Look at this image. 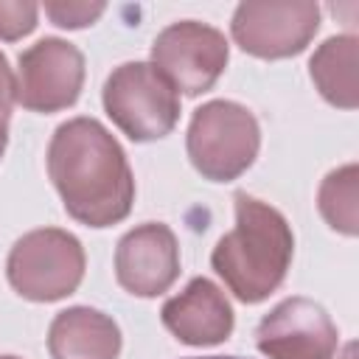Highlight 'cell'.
<instances>
[{"label": "cell", "instance_id": "6da1fadb", "mask_svg": "<svg viewBox=\"0 0 359 359\" xmlns=\"http://www.w3.org/2000/svg\"><path fill=\"white\" fill-rule=\"evenodd\" d=\"M48 174L65 210L90 224L107 227L132 210L135 180L118 140L93 118L62 123L48 149Z\"/></svg>", "mask_w": 359, "mask_h": 359}, {"label": "cell", "instance_id": "7a4b0ae2", "mask_svg": "<svg viewBox=\"0 0 359 359\" xmlns=\"http://www.w3.org/2000/svg\"><path fill=\"white\" fill-rule=\"evenodd\" d=\"M292 247L294 238L286 219L241 191L236 194V227L216 244L210 261L238 300L258 303L283 283Z\"/></svg>", "mask_w": 359, "mask_h": 359}, {"label": "cell", "instance_id": "3957f363", "mask_svg": "<svg viewBox=\"0 0 359 359\" xmlns=\"http://www.w3.org/2000/svg\"><path fill=\"white\" fill-rule=\"evenodd\" d=\"M261 146L255 115L233 101H210L194 112L188 126V157L194 168L216 182L244 174Z\"/></svg>", "mask_w": 359, "mask_h": 359}, {"label": "cell", "instance_id": "277c9868", "mask_svg": "<svg viewBox=\"0 0 359 359\" xmlns=\"http://www.w3.org/2000/svg\"><path fill=\"white\" fill-rule=\"evenodd\" d=\"M109 118L132 140L165 137L180 118V98L171 81L146 62H126L104 84Z\"/></svg>", "mask_w": 359, "mask_h": 359}, {"label": "cell", "instance_id": "5b68a950", "mask_svg": "<svg viewBox=\"0 0 359 359\" xmlns=\"http://www.w3.org/2000/svg\"><path fill=\"white\" fill-rule=\"evenodd\" d=\"M84 278V250L76 236L56 227L25 233L8 255L11 286L36 303H50L76 292Z\"/></svg>", "mask_w": 359, "mask_h": 359}, {"label": "cell", "instance_id": "8992f818", "mask_svg": "<svg viewBox=\"0 0 359 359\" xmlns=\"http://www.w3.org/2000/svg\"><path fill=\"white\" fill-rule=\"evenodd\" d=\"M320 8L311 0H250L233 14L236 42L261 59L300 53L317 34Z\"/></svg>", "mask_w": 359, "mask_h": 359}, {"label": "cell", "instance_id": "52a82bcc", "mask_svg": "<svg viewBox=\"0 0 359 359\" xmlns=\"http://www.w3.org/2000/svg\"><path fill=\"white\" fill-rule=\"evenodd\" d=\"M154 67L185 95H199L216 84L227 65V39L222 31L185 20L174 22L151 45Z\"/></svg>", "mask_w": 359, "mask_h": 359}, {"label": "cell", "instance_id": "ba28073f", "mask_svg": "<svg viewBox=\"0 0 359 359\" xmlns=\"http://www.w3.org/2000/svg\"><path fill=\"white\" fill-rule=\"evenodd\" d=\"M14 101L34 112H56L70 107L84 81V56L65 39H39L20 56L14 76Z\"/></svg>", "mask_w": 359, "mask_h": 359}, {"label": "cell", "instance_id": "9c48e42d", "mask_svg": "<svg viewBox=\"0 0 359 359\" xmlns=\"http://www.w3.org/2000/svg\"><path fill=\"white\" fill-rule=\"evenodd\" d=\"M258 348L269 359H331L337 325L325 309L309 297L278 303L258 325Z\"/></svg>", "mask_w": 359, "mask_h": 359}, {"label": "cell", "instance_id": "30bf717a", "mask_svg": "<svg viewBox=\"0 0 359 359\" xmlns=\"http://www.w3.org/2000/svg\"><path fill=\"white\" fill-rule=\"evenodd\" d=\"M115 275L118 283L137 297L165 292L180 275V250L174 233L157 222L129 230L115 252Z\"/></svg>", "mask_w": 359, "mask_h": 359}, {"label": "cell", "instance_id": "8fae6325", "mask_svg": "<svg viewBox=\"0 0 359 359\" xmlns=\"http://www.w3.org/2000/svg\"><path fill=\"white\" fill-rule=\"evenodd\" d=\"M163 323L185 345H216L233 331V309L216 283L196 278L163 306Z\"/></svg>", "mask_w": 359, "mask_h": 359}, {"label": "cell", "instance_id": "7c38bea8", "mask_svg": "<svg viewBox=\"0 0 359 359\" xmlns=\"http://www.w3.org/2000/svg\"><path fill=\"white\" fill-rule=\"evenodd\" d=\"M48 348L53 359H118L121 331L104 311L76 306L56 314L48 331Z\"/></svg>", "mask_w": 359, "mask_h": 359}, {"label": "cell", "instance_id": "4fadbf2b", "mask_svg": "<svg viewBox=\"0 0 359 359\" xmlns=\"http://www.w3.org/2000/svg\"><path fill=\"white\" fill-rule=\"evenodd\" d=\"M311 79L325 101L342 109L359 104L356 84V36H331L311 56Z\"/></svg>", "mask_w": 359, "mask_h": 359}, {"label": "cell", "instance_id": "5bb4252c", "mask_svg": "<svg viewBox=\"0 0 359 359\" xmlns=\"http://www.w3.org/2000/svg\"><path fill=\"white\" fill-rule=\"evenodd\" d=\"M356 191H359V171L353 163L331 171L320 185V213L334 230L345 236H356V222H359Z\"/></svg>", "mask_w": 359, "mask_h": 359}, {"label": "cell", "instance_id": "9a60e30c", "mask_svg": "<svg viewBox=\"0 0 359 359\" xmlns=\"http://www.w3.org/2000/svg\"><path fill=\"white\" fill-rule=\"evenodd\" d=\"M36 3L28 0H0V36L20 39L36 25Z\"/></svg>", "mask_w": 359, "mask_h": 359}, {"label": "cell", "instance_id": "2e32d148", "mask_svg": "<svg viewBox=\"0 0 359 359\" xmlns=\"http://www.w3.org/2000/svg\"><path fill=\"white\" fill-rule=\"evenodd\" d=\"M45 14L62 28H84L104 14V3H45Z\"/></svg>", "mask_w": 359, "mask_h": 359}, {"label": "cell", "instance_id": "e0dca14e", "mask_svg": "<svg viewBox=\"0 0 359 359\" xmlns=\"http://www.w3.org/2000/svg\"><path fill=\"white\" fill-rule=\"evenodd\" d=\"M14 90H17V81H14V73L6 62V56L0 53V118L8 121L11 115V107H14Z\"/></svg>", "mask_w": 359, "mask_h": 359}, {"label": "cell", "instance_id": "ac0fdd59", "mask_svg": "<svg viewBox=\"0 0 359 359\" xmlns=\"http://www.w3.org/2000/svg\"><path fill=\"white\" fill-rule=\"evenodd\" d=\"M6 140H8V132H6V121L0 118V157H3V151H6Z\"/></svg>", "mask_w": 359, "mask_h": 359}, {"label": "cell", "instance_id": "d6986e66", "mask_svg": "<svg viewBox=\"0 0 359 359\" xmlns=\"http://www.w3.org/2000/svg\"><path fill=\"white\" fill-rule=\"evenodd\" d=\"M202 359H238V356H202Z\"/></svg>", "mask_w": 359, "mask_h": 359}, {"label": "cell", "instance_id": "ffe728a7", "mask_svg": "<svg viewBox=\"0 0 359 359\" xmlns=\"http://www.w3.org/2000/svg\"><path fill=\"white\" fill-rule=\"evenodd\" d=\"M0 359H17V356H0Z\"/></svg>", "mask_w": 359, "mask_h": 359}]
</instances>
